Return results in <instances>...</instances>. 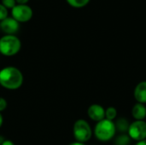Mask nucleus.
I'll return each mask as SVG.
<instances>
[{"mask_svg": "<svg viewBox=\"0 0 146 145\" xmlns=\"http://www.w3.org/2000/svg\"><path fill=\"white\" fill-rule=\"evenodd\" d=\"M23 74L15 67L9 66L0 70V85L7 90H17L23 84Z\"/></svg>", "mask_w": 146, "mask_h": 145, "instance_id": "obj_1", "label": "nucleus"}, {"mask_svg": "<svg viewBox=\"0 0 146 145\" xmlns=\"http://www.w3.org/2000/svg\"><path fill=\"white\" fill-rule=\"evenodd\" d=\"M93 134L95 138L101 142L110 141L116 134L115 122L107 119L97 122L93 130Z\"/></svg>", "mask_w": 146, "mask_h": 145, "instance_id": "obj_2", "label": "nucleus"}, {"mask_svg": "<svg viewBox=\"0 0 146 145\" xmlns=\"http://www.w3.org/2000/svg\"><path fill=\"white\" fill-rule=\"evenodd\" d=\"M21 48V42L15 35H4L0 38V53L5 56L16 55Z\"/></svg>", "mask_w": 146, "mask_h": 145, "instance_id": "obj_3", "label": "nucleus"}, {"mask_svg": "<svg viewBox=\"0 0 146 145\" xmlns=\"http://www.w3.org/2000/svg\"><path fill=\"white\" fill-rule=\"evenodd\" d=\"M92 129L90 124L83 119L77 120L73 126V135L76 142L86 144L92 136Z\"/></svg>", "mask_w": 146, "mask_h": 145, "instance_id": "obj_4", "label": "nucleus"}, {"mask_svg": "<svg viewBox=\"0 0 146 145\" xmlns=\"http://www.w3.org/2000/svg\"><path fill=\"white\" fill-rule=\"evenodd\" d=\"M127 135L132 140L136 142L146 139V121H134L133 122L130 123Z\"/></svg>", "mask_w": 146, "mask_h": 145, "instance_id": "obj_5", "label": "nucleus"}, {"mask_svg": "<svg viewBox=\"0 0 146 145\" xmlns=\"http://www.w3.org/2000/svg\"><path fill=\"white\" fill-rule=\"evenodd\" d=\"M33 9L27 4H16L11 9L12 17L19 23H23L30 21L33 17Z\"/></svg>", "mask_w": 146, "mask_h": 145, "instance_id": "obj_6", "label": "nucleus"}, {"mask_svg": "<svg viewBox=\"0 0 146 145\" xmlns=\"http://www.w3.org/2000/svg\"><path fill=\"white\" fill-rule=\"evenodd\" d=\"M20 28V23L12 16L7 17L0 21V29L5 35H15Z\"/></svg>", "mask_w": 146, "mask_h": 145, "instance_id": "obj_7", "label": "nucleus"}, {"mask_svg": "<svg viewBox=\"0 0 146 145\" xmlns=\"http://www.w3.org/2000/svg\"><path fill=\"white\" fill-rule=\"evenodd\" d=\"M87 115L93 121H101L105 119V109L100 104L93 103L89 106L87 109Z\"/></svg>", "mask_w": 146, "mask_h": 145, "instance_id": "obj_8", "label": "nucleus"}, {"mask_svg": "<svg viewBox=\"0 0 146 145\" xmlns=\"http://www.w3.org/2000/svg\"><path fill=\"white\" fill-rule=\"evenodd\" d=\"M133 97L137 103H146V80L140 81L134 88Z\"/></svg>", "mask_w": 146, "mask_h": 145, "instance_id": "obj_9", "label": "nucleus"}, {"mask_svg": "<svg viewBox=\"0 0 146 145\" xmlns=\"http://www.w3.org/2000/svg\"><path fill=\"white\" fill-rule=\"evenodd\" d=\"M132 116L135 121H145L146 118V107L143 103H135L132 109Z\"/></svg>", "mask_w": 146, "mask_h": 145, "instance_id": "obj_10", "label": "nucleus"}, {"mask_svg": "<svg viewBox=\"0 0 146 145\" xmlns=\"http://www.w3.org/2000/svg\"><path fill=\"white\" fill-rule=\"evenodd\" d=\"M129 125H130V123L125 118H119L115 122L116 132H120L121 134V133H127V131H128V128H129Z\"/></svg>", "mask_w": 146, "mask_h": 145, "instance_id": "obj_11", "label": "nucleus"}, {"mask_svg": "<svg viewBox=\"0 0 146 145\" xmlns=\"http://www.w3.org/2000/svg\"><path fill=\"white\" fill-rule=\"evenodd\" d=\"M132 139L127 133H121L115 138V145H129Z\"/></svg>", "mask_w": 146, "mask_h": 145, "instance_id": "obj_12", "label": "nucleus"}, {"mask_svg": "<svg viewBox=\"0 0 146 145\" xmlns=\"http://www.w3.org/2000/svg\"><path fill=\"white\" fill-rule=\"evenodd\" d=\"M117 109L115 107H108L105 109V119L114 121V120L116 119L117 117Z\"/></svg>", "mask_w": 146, "mask_h": 145, "instance_id": "obj_13", "label": "nucleus"}, {"mask_svg": "<svg viewBox=\"0 0 146 145\" xmlns=\"http://www.w3.org/2000/svg\"><path fill=\"white\" fill-rule=\"evenodd\" d=\"M66 1L70 6L74 8H77V9L86 6L90 2V0H66Z\"/></svg>", "mask_w": 146, "mask_h": 145, "instance_id": "obj_14", "label": "nucleus"}, {"mask_svg": "<svg viewBox=\"0 0 146 145\" xmlns=\"http://www.w3.org/2000/svg\"><path fill=\"white\" fill-rule=\"evenodd\" d=\"M1 3L7 9H12L16 5L15 0H1Z\"/></svg>", "mask_w": 146, "mask_h": 145, "instance_id": "obj_15", "label": "nucleus"}, {"mask_svg": "<svg viewBox=\"0 0 146 145\" xmlns=\"http://www.w3.org/2000/svg\"><path fill=\"white\" fill-rule=\"evenodd\" d=\"M8 17V9L0 3V21Z\"/></svg>", "mask_w": 146, "mask_h": 145, "instance_id": "obj_16", "label": "nucleus"}, {"mask_svg": "<svg viewBox=\"0 0 146 145\" xmlns=\"http://www.w3.org/2000/svg\"><path fill=\"white\" fill-rule=\"evenodd\" d=\"M7 106H8V103H7L6 99L0 97V113L4 111L6 109Z\"/></svg>", "mask_w": 146, "mask_h": 145, "instance_id": "obj_17", "label": "nucleus"}, {"mask_svg": "<svg viewBox=\"0 0 146 145\" xmlns=\"http://www.w3.org/2000/svg\"><path fill=\"white\" fill-rule=\"evenodd\" d=\"M0 145H15V144L11 140H4Z\"/></svg>", "mask_w": 146, "mask_h": 145, "instance_id": "obj_18", "label": "nucleus"}, {"mask_svg": "<svg viewBox=\"0 0 146 145\" xmlns=\"http://www.w3.org/2000/svg\"><path fill=\"white\" fill-rule=\"evenodd\" d=\"M16 4H27L29 0H15Z\"/></svg>", "mask_w": 146, "mask_h": 145, "instance_id": "obj_19", "label": "nucleus"}, {"mask_svg": "<svg viewBox=\"0 0 146 145\" xmlns=\"http://www.w3.org/2000/svg\"><path fill=\"white\" fill-rule=\"evenodd\" d=\"M135 145H146V139H144V140H141V141H139L137 142Z\"/></svg>", "mask_w": 146, "mask_h": 145, "instance_id": "obj_20", "label": "nucleus"}, {"mask_svg": "<svg viewBox=\"0 0 146 145\" xmlns=\"http://www.w3.org/2000/svg\"><path fill=\"white\" fill-rule=\"evenodd\" d=\"M68 145H86V144H83V143H80V142H74V143H71Z\"/></svg>", "mask_w": 146, "mask_h": 145, "instance_id": "obj_21", "label": "nucleus"}, {"mask_svg": "<svg viewBox=\"0 0 146 145\" xmlns=\"http://www.w3.org/2000/svg\"><path fill=\"white\" fill-rule=\"evenodd\" d=\"M3 115H2V114L0 113V127L3 126Z\"/></svg>", "mask_w": 146, "mask_h": 145, "instance_id": "obj_22", "label": "nucleus"}]
</instances>
